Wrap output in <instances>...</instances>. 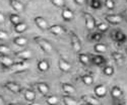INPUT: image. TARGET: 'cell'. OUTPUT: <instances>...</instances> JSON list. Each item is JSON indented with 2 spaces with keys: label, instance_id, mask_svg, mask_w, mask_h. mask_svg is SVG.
<instances>
[{
  "label": "cell",
  "instance_id": "43",
  "mask_svg": "<svg viewBox=\"0 0 127 105\" xmlns=\"http://www.w3.org/2000/svg\"><path fill=\"white\" fill-rule=\"evenodd\" d=\"M29 105H41L40 103H36V102H30Z\"/></svg>",
  "mask_w": 127,
  "mask_h": 105
},
{
  "label": "cell",
  "instance_id": "37",
  "mask_svg": "<svg viewBox=\"0 0 127 105\" xmlns=\"http://www.w3.org/2000/svg\"><path fill=\"white\" fill-rule=\"evenodd\" d=\"M10 52V48L6 45L0 44V55H8Z\"/></svg>",
  "mask_w": 127,
  "mask_h": 105
},
{
  "label": "cell",
  "instance_id": "9",
  "mask_svg": "<svg viewBox=\"0 0 127 105\" xmlns=\"http://www.w3.org/2000/svg\"><path fill=\"white\" fill-rule=\"evenodd\" d=\"M94 93L98 98H104L106 95H107L108 90H107V88H106L105 85H103V84H99V85H97L94 88Z\"/></svg>",
  "mask_w": 127,
  "mask_h": 105
},
{
  "label": "cell",
  "instance_id": "14",
  "mask_svg": "<svg viewBox=\"0 0 127 105\" xmlns=\"http://www.w3.org/2000/svg\"><path fill=\"white\" fill-rule=\"evenodd\" d=\"M92 63L95 66L101 67V66L105 65L106 63H107V59L102 55H95V56L92 57Z\"/></svg>",
  "mask_w": 127,
  "mask_h": 105
},
{
  "label": "cell",
  "instance_id": "8",
  "mask_svg": "<svg viewBox=\"0 0 127 105\" xmlns=\"http://www.w3.org/2000/svg\"><path fill=\"white\" fill-rule=\"evenodd\" d=\"M48 30L52 35H63L66 33V28L60 24H53V25L49 26Z\"/></svg>",
  "mask_w": 127,
  "mask_h": 105
},
{
  "label": "cell",
  "instance_id": "15",
  "mask_svg": "<svg viewBox=\"0 0 127 105\" xmlns=\"http://www.w3.org/2000/svg\"><path fill=\"white\" fill-rule=\"evenodd\" d=\"M8 1H9V5L11 6L12 9H14V11L23 12L25 10V5L19 0H8Z\"/></svg>",
  "mask_w": 127,
  "mask_h": 105
},
{
  "label": "cell",
  "instance_id": "44",
  "mask_svg": "<svg viewBox=\"0 0 127 105\" xmlns=\"http://www.w3.org/2000/svg\"><path fill=\"white\" fill-rule=\"evenodd\" d=\"M10 105H24L22 103H12V104H10Z\"/></svg>",
  "mask_w": 127,
  "mask_h": 105
},
{
  "label": "cell",
  "instance_id": "26",
  "mask_svg": "<svg viewBox=\"0 0 127 105\" xmlns=\"http://www.w3.org/2000/svg\"><path fill=\"white\" fill-rule=\"evenodd\" d=\"M62 100L64 105H77V100L74 99L71 95H63Z\"/></svg>",
  "mask_w": 127,
  "mask_h": 105
},
{
  "label": "cell",
  "instance_id": "21",
  "mask_svg": "<svg viewBox=\"0 0 127 105\" xmlns=\"http://www.w3.org/2000/svg\"><path fill=\"white\" fill-rule=\"evenodd\" d=\"M12 41H13L14 45H16L18 47H26L28 45V43H29L28 38L25 37V36H23V35H18V36L13 37Z\"/></svg>",
  "mask_w": 127,
  "mask_h": 105
},
{
  "label": "cell",
  "instance_id": "29",
  "mask_svg": "<svg viewBox=\"0 0 127 105\" xmlns=\"http://www.w3.org/2000/svg\"><path fill=\"white\" fill-rule=\"evenodd\" d=\"M60 102V99L56 95H49L46 97V103L48 105H58Z\"/></svg>",
  "mask_w": 127,
  "mask_h": 105
},
{
  "label": "cell",
  "instance_id": "23",
  "mask_svg": "<svg viewBox=\"0 0 127 105\" xmlns=\"http://www.w3.org/2000/svg\"><path fill=\"white\" fill-rule=\"evenodd\" d=\"M77 58H78V61H79L80 64H82V65H84V66L90 65V63H91V58H90L89 55L84 54V52H79L78 56H77Z\"/></svg>",
  "mask_w": 127,
  "mask_h": 105
},
{
  "label": "cell",
  "instance_id": "40",
  "mask_svg": "<svg viewBox=\"0 0 127 105\" xmlns=\"http://www.w3.org/2000/svg\"><path fill=\"white\" fill-rule=\"evenodd\" d=\"M5 21V15L3 12L0 11V23H3Z\"/></svg>",
  "mask_w": 127,
  "mask_h": 105
},
{
  "label": "cell",
  "instance_id": "4",
  "mask_svg": "<svg viewBox=\"0 0 127 105\" xmlns=\"http://www.w3.org/2000/svg\"><path fill=\"white\" fill-rule=\"evenodd\" d=\"M3 87L6 88L7 90H9L10 92L14 93V94H17V93H19V92H22V90H23L22 86H20L18 83L11 82V81H8V82L4 83V84H3Z\"/></svg>",
  "mask_w": 127,
  "mask_h": 105
},
{
  "label": "cell",
  "instance_id": "24",
  "mask_svg": "<svg viewBox=\"0 0 127 105\" xmlns=\"http://www.w3.org/2000/svg\"><path fill=\"white\" fill-rule=\"evenodd\" d=\"M13 29L16 34H24L25 31L28 29V24L24 21H20L19 23L13 25Z\"/></svg>",
  "mask_w": 127,
  "mask_h": 105
},
{
  "label": "cell",
  "instance_id": "13",
  "mask_svg": "<svg viewBox=\"0 0 127 105\" xmlns=\"http://www.w3.org/2000/svg\"><path fill=\"white\" fill-rule=\"evenodd\" d=\"M61 16H62L63 20H65V21H71V20L74 18V12H73L70 8L65 7L62 9Z\"/></svg>",
  "mask_w": 127,
  "mask_h": 105
},
{
  "label": "cell",
  "instance_id": "7",
  "mask_svg": "<svg viewBox=\"0 0 127 105\" xmlns=\"http://www.w3.org/2000/svg\"><path fill=\"white\" fill-rule=\"evenodd\" d=\"M34 22L35 24L41 29V30H47L49 28L48 21L43 17V16H36L34 18Z\"/></svg>",
  "mask_w": 127,
  "mask_h": 105
},
{
  "label": "cell",
  "instance_id": "19",
  "mask_svg": "<svg viewBox=\"0 0 127 105\" xmlns=\"http://www.w3.org/2000/svg\"><path fill=\"white\" fill-rule=\"evenodd\" d=\"M61 88L66 94H68V95H73V94H75V92H76L75 87L73 85H71V84H69V83H62Z\"/></svg>",
  "mask_w": 127,
  "mask_h": 105
},
{
  "label": "cell",
  "instance_id": "2",
  "mask_svg": "<svg viewBox=\"0 0 127 105\" xmlns=\"http://www.w3.org/2000/svg\"><path fill=\"white\" fill-rule=\"evenodd\" d=\"M69 35H70V41H71V47H72V49L74 50V52H79L81 51V48H82L81 41H80L79 37L77 36V35L74 33V31H72V30H70Z\"/></svg>",
  "mask_w": 127,
  "mask_h": 105
},
{
  "label": "cell",
  "instance_id": "6",
  "mask_svg": "<svg viewBox=\"0 0 127 105\" xmlns=\"http://www.w3.org/2000/svg\"><path fill=\"white\" fill-rule=\"evenodd\" d=\"M14 56L20 60L23 61H27V60H30L32 57H33V52L29 49H26V50H22V51H18V52H14Z\"/></svg>",
  "mask_w": 127,
  "mask_h": 105
},
{
  "label": "cell",
  "instance_id": "39",
  "mask_svg": "<svg viewBox=\"0 0 127 105\" xmlns=\"http://www.w3.org/2000/svg\"><path fill=\"white\" fill-rule=\"evenodd\" d=\"M8 38V34L5 30L0 29V40H6Z\"/></svg>",
  "mask_w": 127,
  "mask_h": 105
},
{
  "label": "cell",
  "instance_id": "3",
  "mask_svg": "<svg viewBox=\"0 0 127 105\" xmlns=\"http://www.w3.org/2000/svg\"><path fill=\"white\" fill-rule=\"evenodd\" d=\"M83 18H84V22H86V27L88 30H93L95 27H96V19L93 16V14H91L90 12L87 11H83Z\"/></svg>",
  "mask_w": 127,
  "mask_h": 105
},
{
  "label": "cell",
  "instance_id": "47",
  "mask_svg": "<svg viewBox=\"0 0 127 105\" xmlns=\"http://www.w3.org/2000/svg\"><path fill=\"white\" fill-rule=\"evenodd\" d=\"M31 1H32V0H31Z\"/></svg>",
  "mask_w": 127,
  "mask_h": 105
},
{
  "label": "cell",
  "instance_id": "17",
  "mask_svg": "<svg viewBox=\"0 0 127 105\" xmlns=\"http://www.w3.org/2000/svg\"><path fill=\"white\" fill-rule=\"evenodd\" d=\"M113 38L115 41H117V43H125L127 40V35L123 33L122 30H115L114 31V35H113Z\"/></svg>",
  "mask_w": 127,
  "mask_h": 105
},
{
  "label": "cell",
  "instance_id": "42",
  "mask_svg": "<svg viewBox=\"0 0 127 105\" xmlns=\"http://www.w3.org/2000/svg\"><path fill=\"white\" fill-rule=\"evenodd\" d=\"M0 105H5V101H4V98L0 95Z\"/></svg>",
  "mask_w": 127,
  "mask_h": 105
},
{
  "label": "cell",
  "instance_id": "32",
  "mask_svg": "<svg viewBox=\"0 0 127 105\" xmlns=\"http://www.w3.org/2000/svg\"><path fill=\"white\" fill-rule=\"evenodd\" d=\"M90 7L94 10H100L103 7V2L101 0H91L90 1Z\"/></svg>",
  "mask_w": 127,
  "mask_h": 105
},
{
  "label": "cell",
  "instance_id": "22",
  "mask_svg": "<svg viewBox=\"0 0 127 105\" xmlns=\"http://www.w3.org/2000/svg\"><path fill=\"white\" fill-rule=\"evenodd\" d=\"M24 97L29 102H34L36 99V92L32 89H27L24 93Z\"/></svg>",
  "mask_w": 127,
  "mask_h": 105
},
{
  "label": "cell",
  "instance_id": "25",
  "mask_svg": "<svg viewBox=\"0 0 127 105\" xmlns=\"http://www.w3.org/2000/svg\"><path fill=\"white\" fill-rule=\"evenodd\" d=\"M80 79H81V82L84 84V85H87V86H91V85H93V83H94V77L91 74L81 75Z\"/></svg>",
  "mask_w": 127,
  "mask_h": 105
},
{
  "label": "cell",
  "instance_id": "46",
  "mask_svg": "<svg viewBox=\"0 0 127 105\" xmlns=\"http://www.w3.org/2000/svg\"><path fill=\"white\" fill-rule=\"evenodd\" d=\"M80 105H88L87 103H83V104H80Z\"/></svg>",
  "mask_w": 127,
  "mask_h": 105
},
{
  "label": "cell",
  "instance_id": "38",
  "mask_svg": "<svg viewBox=\"0 0 127 105\" xmlns=\"http://www.w3.org/2000/svg\"><path fill=\"white\" fill-rule=\"evenodd\" d=\"M50 1L53 5L58 7V8H62L65 5V0H50Z\"/></svg>",
  "mask_w": 127,
  "mask_h": 105
},
{
  "label": "cell",
  "instance_id": "33",
  "mask_svg": "<svg viewBox=\"0 0 127 105\" xmlns=\"http://www.w3.org/2000/svg\"><path fill=\"white\" fill-rule=\"evenodd\" d=\"M114 73H115V70H114V68H113L112 66H110V65H107V66H105V67L103 68V74H104L105 76L111 77V76L114 75Z\"/></svg>",
  "mask_w": 127,
  "mask_h": 105
},
{
  "label": "cell",
  "instance_id": "16",
  "mask_svg": "<svg viewBox=\"0 0 127 105\" xmlns=\"http://www.w3.org/2000/svg\"><path fill=\"white\" fill-rule=\"evenodd\" d=\"M36 88L42 95H47L50 91V86L45 82H38L36 84Z\"/></svg>",
  "mask_w": 127,
  "mask_h": 105
},
{
  "label": "cell",
  "instance_id": "5",
  "mask_svg": "<svg viewBox=\"0 0 127 105\" xmlns=\"http://www.w3.org/2000/svg\"><path fill=\"white\" fill-rule=\"evenodd\" d=\"M105 20L109 24H119L123 21V16L121 14H108L106 15Z\"/></svg>",
  "mask_w": 127,
  "mask_h": 105
},
{
  "label": "cell",
  "instance_id": "30",
  "mask_svg": "<svg viewBox=\"0 0 127 105\" xmlns=\"http://www.w3.org/2000/svg\"><path fill=\"white\" fill-rule=\"evenodd\" d=\"M103 38V34L100 33V31H97V33H92L89 36L88 39L91 41H100Z\"/></svg>",
  "mask_w": 127,
  "mask_h": 105
},
{
  "label": "cell",
  "instance_id": "20",
  "mask_svg": "<svg viewBox=\"0 0 127 105\" xmlns=\"http://www.w3.org/2000/svg\"><path fill=\"white\" fill-rule=\"evenodd\" d=\"M110 94H111V96H112L113 98L119 99V98H121V97L123 96V91H122V89H121L119 86L115 85V86L112 87V89H111V91H110Z\"/></svg>",
  "mask_w": 127,
  "mask_h": 105
},
{
  "label": "cell",
  "instance_id": "18",
  "mask_svg": "<svg viewBox=\"0 0 127 105\" xmlns=\"http://www.w3.org/2000/svg\"><path fill=\"white\" fill-rule=\"evenodd\" d=\"M37 68H38V70H39L40 72L45 73V72H47V71L50 69V64H49V62H48L47 60L43 59V60H40V61L38 62Z\"/></svg>",
  "mask_w": 127,
  "mask_h": 105
},
{
  "label": "cell",
  "instance_id": "31",
  "mask_svg": "<svg viewBox=\"0 0 127 105\" xmlns=\"http://www.w3.org/2000/svg\"><path fill=\"white\" fill-rule=\"evenodd\" d=\"M8 19H9L10 23H11L12 25H15V24H17V23H19L20 21H22V18H20V16H19L18 14H16V13L9 14Z\"/></svg>",
  "mask_w": 127,
  "mask_h": 105
},
{
  "label": "cell",
  "instance_id": "12",
  "mask_svg": "<svg viewBox=\"0 0 127 105\" xmlns=\"http://www.w3.org/2000/svg\"><path fill=\"white\" fill-rule=\"evenodd\" d=\"M58 67H59L60 71L65 72V73L66 72H69L71 70V68H72L70 63L68 61H66L65 59H63V58H60L58 60Z\"/></svg>",
  "mask_w": 127,
  "mask_h": 105
},
{
  "label": "cell",
  "instance_id": "45",
  "mask_svg": "<svg viewBox=\"0 0 127 105\" xmlns=\"http://www.w3.org/2000/svg\"><path fill=\"white\" fill-rule=\"evenodd\" d=\"M114 105H123V104H121V103H115Z\"/></svg>",
  "mask_w": 127,
  "mask_h": 105
},
{
  "label": "cell",
  "instance_id": "35",
  "mask_svg": "<svg viewBox=\"0 0 127 105\" xmlns=\"http://www.w3.org/2000/svg\"><path fill=\"white\" fill-rule=\"evenodd\" d=\"M28 66H27V63L26 62H18V63H14L13 64V66L11 67V68H13V70H15V71H22V70H24V69H26Z\"/></svg>",
  "mask_w": 127,
  "mask_h": 105
},
{
  "label": "cell",
  "instance_id": "34",
  "mask_svg": "<svg viewBox=\"0 0 127 105\" xmlns=\"http://www.w3.org/2000/svg\"><path fill=\"white\" fill-rule=\"evenodd\" d=\"M96 26H97V28H98V30L100 31V33H106L107 30H109V27H110L108 22H100Z\"/></svg>",
  "mask_w": 127,
  "mask_h": 105
},
{
  "label": "cell",
  "instance_id": "36",
  "mask_svg": "<svg viewBox=\"0 0 127 105\" xmlns=\"http://www.w3.org/2000/svg\"><path fill=\"white\" fill-rule=\"evenodd\" d=\"M104 5L109 10H114L115 9V1L114 0H104Z\"/></svg>",
  "mask_w": 127,
  "mask_h": 105
},
{
  "label": "cell",
  "instance_id": "28",
  "mask_svg": "<svg viewBox=\"0 0 127 105\" xmlns=\"http://www.w3.org/2000/svg\"><path fill=\"white\" fill-rule=\"evenodd\" d=\"M111 57L116 63H117V64H122V63L124 62V57H123L122 54H120L119 52H112Z\"/></svg>",
  "mask_w": 127,
  "mask_h": 105
},
{
  "label": "cell",
  "instance_id": "10",
  "mask_svg": "<svg viewBox=\"0 0 127 105\" xmlns=\"http://www.w3.org/2000/svg\"><path fill=\"white\" fill-rule=\"evenodd\" d=\"M81 100L84 101V103H87L88 105H103L98 97L96 98V97L91 96V95H82Z\"/></svg>",
  "mask_w": 127,
  "mask_h": 105
},
{
  "label": "cell",
  "instance_id": "27",
  "mask_svg": "<svg viewBox=\"0 0 127 105\" xmlns=\"http://www.w3.org/2000/svg\"><path fill=\"white\" fill-rule=\"evenodd\" d=\"M108 48L105 44H102V43H97L96 45L94 46V51L98 52V54H105L107 52Z\"/></svg>",
  "mask_w": 127,
  "mask_h": 105
},
{
  "label": "cell",
  "instance_id": "11",
  "mask_svg": "<svg viewBox=\"0 0 127 105\" xmlns=\"http://www.w3.org/2000/svg\"><path fill=\"white\" fill-rule=\"evenodd\" d=\"M0 64L5 68H11L14 62L8 55H0Z\"/></svg>",
  "mask_w": 127,
  "mask_h": 105
},
{
  "label": "cell",
  "instance_id": "41",
  "mask_svg": "<svg viewBox=\"0 0 127 105\" xmlns=\"http://www.w3.org/2000/svg\"><path fill=\"white\" fill-rule=\"evenodd\" d=\"M74 2L77 5H83L84 3H86V0H74Z\"/></svg>",
  "mask_w": 127,
  "mask_h": 105
},
{
  "label": "cell",
  "instance_id": "1",
  "mask_svg": "<svg viewBox=\"0 0 127 105\" xmlns=\"http://www.w3.org/2000/svg\"><path fill=\"white\" fill-rule=\"evenodd\" d=\"M35 41H36V44L43 50L45 52H51L53 51V46L52 44L50 43L49 40L43 38V37H41V36H35L34 37Z\"/></svg>",
  "mask_w": 127,
  "mask_h": 105
}]
</instances>
